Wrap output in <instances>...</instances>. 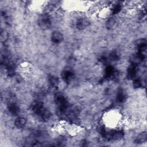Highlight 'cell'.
<instances>
[{
	"instance_id": "1",
	"label": "cell",
	"mask_w": 147,
	"mask_h": 147,
	"mask_svg": "<svg viewBox=\"0 0 147 147\" xmlns=\"http://www.w3.org/2000/svg\"><path fill=\"white\" fill-rule=\"evenodd\" d=\"M55 103L57 105L59 110L64 113L68 107V103L66 98L61 94H57L55 97Z\"/></svg>"
},
{
	"instance_id": "2",
	"label": "cell",
	"mask_w": 147,
	"mask_h": 147,
	"mask_svg": "<svg viewBox=\"0 0 147 147\" xmlns=\"http://www.w3.org/2000/svg\"><path fill=\"white\" fill-rule=\"evenodd\" d=\"M38 25L43 29H49L51 26V18L47 13L41 14L38 18Z\"/></svg>"
},
{
	"instance_id": "3",
	"label": "cell",
	"mask_w": 147,
	"mask_h": 147,
	"mask_svg": "<svg viewBox=\"0 0 147 147\" xmlns=\"http://www.w3.org/2000/svg\"><path fill=\"white\" fill-rule=\"evenodd\" d=\"M30 108H31L32 111L34 113L38 115V113L44 108L43 103L40 101H34V102L32 103V105L30 106Z\"/></svg>"
},
{
	"instance_id": "4",
	"label": "cell",
	"mask_w": 147,
	"mask_h": 147,
	"mask_svg": "<svg viewBox=\"0 0 147 147\" xmlns=\"http://www.w3.org/2000/svg\"><path fill=\"white\" fill-rule=\"evenodd\" d=\"M63 40V36L59 31H55L51 35V40L55 44H59Z\"/></svg>"
},
{
	"instance_id": "5",
	"label": "cell",
	"mask_w": 147,
	"mask_h": 147,
	"mask_svg": "<svg viewBox=\"0 0 147 147\" xmlns=\"http://www.w3.org/2000/svg\"><path fill=\"white\" fill-rule=\"evenodd\" d=\"M89 24V21L85 18H80L77 20L76 23V28L78 29L82 30L86 28Z\"/></svg>"
},
{
	"instance_id": "6",
	"label": "cell",
	"mask_w": 147,
	"mask_h": 147,
	"mask_svg": "<svg viewBox=\"0 0 147 147\" xmlns=\"http://www.w3.org/2000/svg\"><path fill=\"white\" fill-rule=\"evenodd\" d=\"M37 115L42 121H46L50 118L51 115L50 111L44 107Z\"/></svg>"
},
{
	"instance_id": "7",
	"label": "cell",
	"mask_w": 147,
	"mask_h": 147,
	"mask_svg": "<svg viewBox=\"0 0 147 147\" xmlns=\"http://www.w3.org/2000/svg\"><path fill=\"white\" fill-rule=\"evenodd\" d=\"M7 109L10 114L14 115H17L20 112V108L15 103H10L7 106Z\"/></svg>"
},
{
	"instance_id": "8",
	"label": "cell",
	"mask_w": 147,
	"mask_h": 147,
	"mask_svg": "<svg viewBox=\"0 0 147 147\" xmlns=\"http://www.w3.org/2000/svg\"><path fill=\"white\" fill-rule=\"evenodd\" d=\"M26 123V119L24 117H19L15 119L14 125L18 129L23 128Z\"/></svg>"
},
{
	"instance_id": "9",
	"label": "cell",
	"mask_w": 147,
	"mask_h": 147,
	"mask_svg": "<svg viewBox=\"0 0 147 147\" xmlns=\"http://www.w3.org/2000/svg\"><path fill=\"white\" fill-rule=\"evenodd\" d=\"M137 65L132 64L127 69V76L129 79L135 78L137 74Z\"/></svg>"
},
{
	"instance_id": "10",
	"label": "cell",
	"mask_w": 147,
	"mask_h": 147,
	"mask_svg": "<svg viewBox=\"0 0 147 147\" xmlns=\"http://www.w3.org/2000/svg\"><path fill=\"white\" fill-rule=\"evenodd\" d=\"M61 77L66 82H69L74 78V75L71 71L65 70L61 73Z\"/></svg>"
},
{
	"instance_id": "11",
	"label": "cell",
	"mask_w": 147,
	"mask_h": 147,
	"mask_svg": "<svg viewBox=\"0 0 147 147\" xmlns=\"http://www.w3.org/2000/svg\"><path fill=\"white\" fill-rule=\"evenodd\" d=\"M49 83L50 85L53 87H56L58 86L59 84V79L54 76V75H50L48 78Z\"/></svg>"
},
{
	"instance_id": "12",
	"label": "cell",
	"mask_w": 147,
	"mask_h": 147,
	"mask_svg": "<svg viewBox=\"0 0 147 147\" xmlns=\"http://www.w3.org/2000/svg\"><path fill=\"white\" fill-rule=\"evenodd\" d=\"M146 141V133L145 132L139 134L136 138L134 142L137 144H142Z\"/></svg>"
},
{
	"instance_id": "13",
	"label": "cell",
	"mask_w": 147,
	"mask_h": 147,
	"mask_svg": "<svg viewBox=\"0 0 147 147\" xmlns=\"http://www.w3.org/2000/svg\"><path fill=\"white\" fill-rule=\"evenodd\" d=\"M115 73V72L114 68L111 65L107 66L105 69V75L107 78H110L114 76Z\"/></svg>"
},
{
	"instance_id": "14",
	"label": "cell",
	"mask_w": 147,
	"mask_h": 147,
	"mask_svg": "<svg viewBox=\"0 0 147 147\" xmlns=\"http://www.w3.org/2000/svg\"><path fill=\"white\" fill-rule=\"evenodd\" d=\"M125 99V95L123 93L122 91H120L118 92V94L117 95V100L119 103L123 102Z\"/></svg>"
},
{
	"instance_id": "15",
	"label": "cell",
	"mask_w": 147,
	"mask_h": 147,
	"mask_svg": "<svg viewBox=\"0 0 147 147\" xmlns=\"http://www.w3.org/2000/svg\"><path fill=\"white\" fill-rule=\"evenodd\" d=\"M121 5L120 4H115L112 8V13L113 14H118L121 10Z\"/></svg>"
},
{
	"instance_id": "16",
	"label": "cell",
	"mask_w": 147,
	"mask_h": 147,
	"mask_svg": "<svg viewBox=\"0 0 147 147\" xmlns=\"http://www.w3.org/2000/svg\"><path fill=\"white\" fill-rule=\"evenodd\" d=\"M142 85V82L140 78H137L134 80L133 82V86L135 88H139L141 87Z\"/></svg>"
},
{
	"instance_id": "17",
	"label": "cell",
	"mask_w": 147,
	"mask_h": 147,
	"mask_svg": "<svg viewBox=\"0 0 147 147\" xmlns=\"http://www.w3.org/2000/svg\"><path fill=\"white\" fill-rule=\"evenodd\" d=\"M115 22V20H114V18H111L107 22V26L108 28H111L114 25Z\"/></svg>"
},
{
	"instance_id": "18",
	"label": "cell",
	"mask_w": 147,
	"mask_h": 147,
	"mask_svg": "<svg viewBox=\"0 0 147 147\" xmlns=\"http://www.w3.org/2000/svg\"><path fill=\"white\" fill-rule=\"evenodd\" d=\"M110 58L112 60H117L118 59H119V56L118 55L115 53V52H113L110 55Z\"/></svg>"
}]
</instances>
